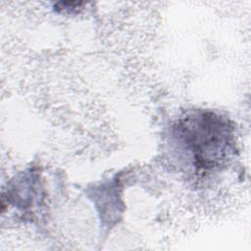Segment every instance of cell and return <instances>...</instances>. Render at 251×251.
Segmentation results:
<instances>
[{"mask_svg":"<svg viewBox=\"0 0 251 251\" xmlns=\"http://www.w3.org/2000/svg\"><path fill=\"white\" fill-rule=\"evenodd\" d=\"M178 133L193 165L203 173L219 167L230 150L231 126L213 113L199 112L187 117L181 122Z\"/></svg>","mask_w":251,"mask_h":251,"instance_id":"obj_1","label":"cell"}]
</instances>
